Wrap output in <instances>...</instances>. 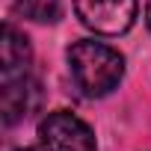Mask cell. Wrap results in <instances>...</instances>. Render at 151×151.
<instances>
[{
	"label": "cell",
	"instance_id": "obj_4",
	"mask_svg": "<svg viewBox=\"0 0 151 151\" xmlns=\"http://www.w3.org/2000/svg\"><path fill=\"white\" fill-rule=\"evenodd\" d=\"M39 104H42V89L33 77H27V71L3 77V86H0V113H3L6 124H15V122L27 119Z\"/></svg>",
	"mask_w": 151,
	"mask_h": 151
},
{
	"label": "cell",
	"instance_id": "obj_1",
	"mask_svg": "<svg viewBox=\"0 0 151 151\" xmlns=\"http://www.w3.org/2000/svg\"><path fill=\"white\" fill-rule=\"evenodd\" d=\"M68 71L74 89L83 98H104L119 86L124 74V59L110 45L86 39L68 47Z\"/></svg>",
	"mask_w": 151,
	"mask_h": 151
},
{
	"label": "cell",
	"instance_id": "obj_3",
	"mask_svg": "<svg viewBox=\"0 0 151 151\" xmlns=\"http://www.w3.org/2000/svg\"><path fill=\"white\" fill-rule=\"evenodd\" d=\"M74 12L101 36H122L136 21V0H74Z\"/></svg>",
	"mask_w": 151,
	"mask_h": 151
},
{
	"label": "cell",
	"instance_id": "obj_5",
	"mask_svg": "<svg viewBox=\"0 0 151 151\" xmlns=\"http://www.w3.org/2000/svg\"><path fill=\"white\" fill-rule=\"evenodd\" d=\"M0 62H3V77L9 74H24L30 62V42L21 30L12 24L3 27V42H0Z\"/></svg>",
	"mask_w": 151,
	"mask_h": 151
},
{
	"label": "cell",
	"instance_id": "obj_7",
	"mask_svg": "<svg viewBox=\"0 0 151 151\" xmlns=\"http://www.w3.org/2000/svg\"><path fill=\"white\" fill-rule=\"evenodd\" d=\"M145 24H148V30H151V0H148V6H145Z\"/></svg>",
	"mask_w": 151,
	"mask_h": 151
},
{
	"label": "cell",
	"instance_id": "obj_2",
	"mask_svg": "<svg viewBox=\"0 0 151 151\" xmlns=\"http://www.w3.org/2000/svg\"><path fill=\"white\" fill-rule=\"evenodd\" d=\"M39 142L45 151H95L92 127L68 110L47 113L39 122Z\"/></svg>",
	"mask_w": 151,
	"mask_h": 151
},
{
	"label": "cell",
	"instance_id": "obj_8",
	"mask_svg": "<svg viewBox=\"0 0 151 151\" xmlns=\"http://www.w3.org/2000/svg\"><path fill=\"white\" fill-rule=\"evenodd\" d=\"M15 151H33V148H15Z\"/></svg>",
	"mask_w": 151,
	"mask_h": 151
},
{
	"label": "cell",
	"instance_id": "obj_6",
	"mask_svg": "<svg viewBox=\"0 0 151 151\" xmlns=\"http://www.w3.org/2000/svg\"><path fill=\"white\" fill-rule=\"evenodd\" d=\"M15 12L36 24H53L62 15V0H15Z\"/></svg>",
	"mask_w": 151,
	"mask_h": 151
}]
</instances>
